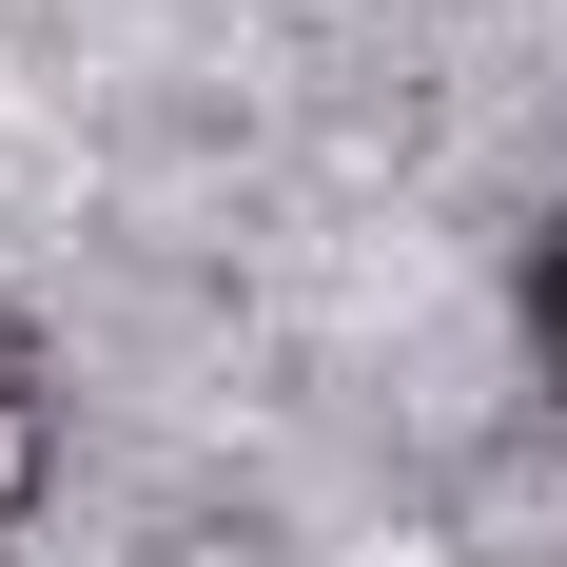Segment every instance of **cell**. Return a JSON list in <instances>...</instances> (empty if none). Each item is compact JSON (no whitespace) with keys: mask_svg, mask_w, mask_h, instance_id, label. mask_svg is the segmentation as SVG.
Returning a JSON list of instances; mask_svg holds the SVG:
<instances>
[{"mask_svg":"<svg viewBox=\"0 0 567 567\" xmlns=\"http://www.w3.org/2000/svg\"><path fill=\"white\" fill-rule=\"evenodd\" d=\"M528 333H548V372H567V235H548V275H528Z\"/></svg>","mask_w":567,"mask_h":567,"instance_id":"2","label":"cell"},{"mask_svg":"<svg viewBox=\"0 0 567 567\" xmlns=\"http://www.w3.org/2000/svg\"><path fill=\"white\" fill-rule=\"evenodd\" d=\"M40 489V411H20V372H0V509Z\"/></svg>","mask_w":567,"mask_h":567,"instance_id":"1","label":"cell"}]
</instances>
